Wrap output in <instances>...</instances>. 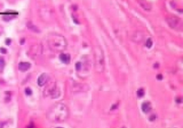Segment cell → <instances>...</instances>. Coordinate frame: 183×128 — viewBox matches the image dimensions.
Here are the masks:
<instances>
[{
  "label": "cell",
  "mask_w": 183,
  "mask_h": 128,
  "mask_svg": "<svg viewBox=\"0 0 183 128\" xmlns=\"http://www.w3.org/2000/svg\"><path fill=\"white\" fill-rule=\"evenodd\" d=\"M152 44H153V42H152V41L151 39H148L147 40L146 45L147 47V48H151L152 47Z\"/></svg>",
  "instance_id": "obj_13"
},
{
  "label": "cell",
  "mask_w": 183,
  "mask_h": 128,
  "mask_svg": "<svg viewBox=\"0 0 183 128\" xmlns=\"http://www.w3.org/2000/svg\"><path fill=\"white\" fill-rule=\"evenodd\" d=\"M49 44L52 50H55V51H61L64 50L66 46V42L64 37L58 35L52 38L49 42Z\"/></svg>",
  "instance_id": "obj_2"
},
{
  "label": "cell",
  "mask_w": 183,
  "mask_h": 128,
  "mask_svg": "<svg viewBox=\"0 0 183 128\" xmlns=\"http://www.w3.org/2000/svg\"><path fill=\"white\" fill-rule=\"evenodd\" d=\"M0 52L1 54H3V55H6L7 53V50L5 48H4V47H1L0 48Z\"/></svg>",
  "instance_id": "obj_15"
},
{
  "label": "cell",
  "mask_w": 183,
  "mask_h": 128,
  "mask_svg": "<svg viewBox=\"0 0 183 128\" xmlns=\"http://www.w3.org/2000/svg\"><path fill=\"white\" fill-rule=\"evenodd\" d=\"M25 93H26L27 95H31L32 94V90L30 88L28 87V88L25 89Z\"/></svg>",
  "instance_id": "obj_14"
},
{
  "label": "cell",
  "mask_w": 183,
  "mask_h": 128,
  "mask_svg": "<svg viewBox=\"0 0 183 128\" xmlns=\"http://www.w3.org/2000/svg\"><path fill=\"white\" fill-rule=\"evenodd\" d=\"M157 79H162V76L161 74H158L157 76Z\"/></svg>",
  "instance_id": "obj_18"
},
{
  "label": "cell",
  "mask_w": 183,
  "mask_h": 128,
  "mask_svg": "<svg viewBox=\"0 0 183 128\" xmlns=\"http://www.w3.org/2000/svg\"><path fill=\"white\" fill-rule=\"evenodd\" d=\"M11 42H12V40H11V39H9V38L6 39V40H5V44H6L7 46L10 45V44H11Z\"/></svg>",
  "instance_id": "obj_16"
},
{
  "label": "cell",
  "mask_w": 183,
  "mask_h": 128,
  "mask_svg": "<svg viewBox=\"0 0 183 128\" xmlns=\"http://www.w3.org/2000/svg\"><path fill=\"white\" fill-rule=\"evenodd\" d=\"M59 59L64 64H69L70 62V55H68L61 54L59 55Z\"/></svg>",
  "instance_id": "obj_7"
},
{
  "label": "cell",
  "mask_w": 183,
  "mask_h": 128,
  "mask_svg": "<svg viewBox=\"0 0 183 128\" xmlns=\"http://www.w3.org/2000/svg\"><path fill=\"white\" fill-rule=\"evenodd\" d=\"M151 110V105L150 103L148 102H145L144 103H142V110L145 112V113H147L149 112Z\"/></svg>",
  "instance_id": "obj_8"
},
{
  "label": "cell",
  "mask_w": 183,
  "mask_h": 128,
  "mask_svg": "<svg viewBox=\"0 0 183 128\" xmlns=\"http://www.w3.org/2000/svg\"><path fill=\"white\" fill-rule=\"evenodd\" d=\"M24 39H22L21 40L20 44H24Z\"/></svg>",
  "instance_id": "obj_21"
},
{
  "label": "cell",
  "mask_w": 183,
  "mask_h": 128,
  "mask_svg": "<svg viewBox=\"0 0 183 128\" xmlns=\"http://www.w3.org/2000/svg\"><path fill=\"white\" fill-rule=\"evenodd\" d=\"M14 17V15H13V14H5L3 16L2 18L5 21H8L12 19Z\"/></svg>",
  "instance_id": "obj_10"
},
{
  "label": "cell",
  "mask_w": 183,
  "mask_h": 128,
  "mask_svg": "<svg viewBox=\"0 0 183 128\" xmlns=\"http://www.w3.org/2000/svg\"><path fill=\"white\" fill-rule=\"evenodd\" d=\"M94 60H95V68L97 71H102L104 68V55L102 51L99 47L95 48L94 52Z\"/></svg>",
  "instance_id": "obj_3"
},
{
  "label": "cell",
  "mask_w": 183,
  "mask_h": 128,
  "mask_svg": "<svg viewBox=\"0 0 183 128\" xmlns=\"http://www.w3.org/2000/svg\"></svg>",
  "instance_id": "obj_22"
},
{
  "label": "cell",
  "mask_w": 183,
  "mask_h": 128,
  "mask_svg": "<svg viewBox=\"0 0 183 128\" xmlns=\"http://www.w3.org/2000/svg\"><path fill=\"white\" fill-rule=\"evenodd\" d=\"M48 80H49V76H48V74L46 73L42 74L39 77V78H38V79H37L38 85H39V87H43V86L48 82Z\"/></svg>",
  "instance_id": "obj_5"
},
{
  "label": "cell",
  "mask_w": 183,
  "mask_h": 128,
  "mask_svg": "<svg viewBox=\"0 0 183 128\" xmlns=\"http://www.w3.org/2000/svg\"><path fill=\"white\" fill-rule=\"evenodd\" d=\"M35 128V126H34L32 124H31L30 125H29V126H28V128Z\"/></svg>",
  "instance_id": "obj_20"
},
{
  "label": "cell",
  "mask_w": 183,
  "mask_h": 128,
  "mask_svg": "<svg viewBox=\"0 0 183 128\" xmlns=\"http://www.w3.org/2000/svg\"><path fill=\"white\" fill-rule=\"evenodd\" d=\"M145 94V92H144V90L143 89H140L138 90V91L137 92V95L139 97H142Z\"/></svg>",
  "instance_id": "obj_12"
},
{
  "label": "cell",
  "mask_w": 183,
  "mask_h": 128,
  "mask_svg": "<svg viewBox=\"0 0 183 128\" xmlns=\"http://www.w3.org/2000/svg\"><path fill=\"white\" fill-rule=\"evenodd\" d=\"M76 70H77V71H79V70H80V69H81V63L80 62H77V64H76Z\"/></svg>",
  "instance_id": "obj_17"
},
{
  "label": "cell",
  "mask_w": 183,
  "mask_h": 128,
  "mask_svg": "<svg viewBox=\"0 0 183 128\" xmlns=\"http://www.w3.org/2000/svg\"><path fill=\"white\" fill-rule=\"evenodd\" d=\"M167 22H168L169 25L173 29H182V27H183L182 21L178 18H175V17L168 18L167 19Z\"/></svg>",
  "instance_id": "obj_4"
},
{
  "label": "cell",
  "mask_w": 183,
  "mask_h": 128,
  "mask_svg": "<svg viewBox=\"0 0 183 128\" xmlns=\"http://www.w3.org/2000/svg\"><path fill=\"white\" fill-rule=\"evenodd\" d=\"M31 67V64L29 62H20L19 64V70L21 72H26Z\"/></svg>",
  "instance_id": "obj_6"
},
{
  "label": "cell",
  "mask_w": 183,
  "mask_h": 128,
  "mask_svg": "<svg viewBox=\"0 0 183 128\" xmlns=\"http://www.w3.org/2000/svg\"></svg>",
  "instance_id": "obj_23"
},
{
  "label": "cell",
  "mask_w": 183,
  "mask_h": 128,
  "mask_svg": "<svg viewBox=\"0 0 183 128\" xmlns=\"http://www.w3.org/2000/svg\"><path fill=\"white\" fill-rule=\"evenodd\" d=\"M68 115L69 111L67 107L62 103H58L49 112L48 117L55 122H62L67 118Z\"/></svg>",
  "instance_id": "obj_1"
},
{
  "label": "cell",
  "mask_w": 183,
  "mask_h": 128,
  "mask_svg": "<svg viewBox=\"0 0 183 128\" xmlns=\"http://www.w3.org/2000/svg\"><path fill=\"white\" fill-rule=\"evenodd\" d=\"M4 65H5V62H4V59L1 57H0V72H2L4 67Z\"/></svg>",
  "instance_id": "obj_11"
},
{
  "label": "cell",
  "mask_w": 183,
  "mask_h": 128,
  "mask_svg": "<svg viewBox=\"0 0 183 128\" xmlns=\"http://www.w3.org/2000/svg\"><path fill=\"white\" fill-rule=\"evenodd\" d=\"M2 32H3V28L0 26V36L1 35V34H2Z\"/></svg>",
  "instance_id": "obj_19"
},
{
  "label": "cell",
  "mask_w": 183,
  "mask_h": 128,
  "mask_svg": "<svg viewBox=\"0 0 183 128\" xmlns=\"http://www.w3.org/2000/svg\"><path fill=\"white\" fill-rule=\"evenodd\" d=\"M27 27L30 29V30H32V31H33V32H39L38 31V29H37V27H35L32 23H31V22H28L27 23Z\"/></svg>",
  "instance_id": "obj_9"
}]
</instances>
